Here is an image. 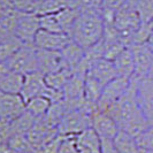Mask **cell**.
I'll return each instance as SVG.
<instances>
[{"label": "cell", "instance_id": "52a82bcc", "mask_svg": "<svg viewBox=\"0 0 153 153\" xmlns=\"http://www.w3.org/2000/svg\"><path fill=\"white\" fill-rule=\"evenodd\" d=\"M136 91L139 107L149 126H153V82L149 77H136Z\"/></svg>", "mask_w": 153, "mask_h": 153}, {"label": "cell", "instance_id": "277c9868", "mask_svg": "<svg viewBox=\"0 0 153 153\" xmlns=\"http://www.w3.org/2000/svg\"><path fill=\"white\" fill-rule=\"evenodd\" d=\"M40 29L39 15L35 13H16V25L14 36L25 45H33L35 36Z\"/></svg>", "mask_w": 153, "mask_h": 153}, {"label": "cell", "instance_id": "3957f363", "mask_svg": "<svg viewBox=\"0 0 153 153\" xmlns=\"http://www.w3.org/2000/svg\"><path fill=\"white\" fill-rule=\"evenodd\" d=\"M5 63L12 70L22 75L38 71L37 50L33 45L23 44Z\"/></svg>", "mask_w": 153, "mask_h": 153}, {"label": "cell", "instance_id": "44dd1931", "mask_svg": "<svg viewBox=\"0 0 153 153\" xmlns=\"http://www.w3.org/2000/svg\"><path fill=\"white\" fill-rule=\"evenodd\" d=\"M81 14V10L76 7H67L61 9L60 12L55 13L58 17V21L61 25V29L65 33L70 35V31L73 29L74 24L76 22L77 17Z\"/></svg>", "mask_w": 153, "mask_h": 153}, {"label": "cell", "instance_id": "cb8c5ba5", "mask_svg": "<svg viewBox=\"0 0 153 153\" xmlns=\"http://www.w3.org/2000/svg\"><path fill=\"white\" fill-rule=\"evenodd\" d=\"M2 4L14 12L35 13L38 6L39 0H1Z\"/></svg>", "mask_w": 153, "mask_h": 153}, {"label": "cell", "instance_id": "836d02e7", "mask_svg": "<svg viewBox=\"0 0 153 153\" xmlns=\"http://www.w3.org/2000/svg\"><path fill=\"white\" fill-rule=\"evenodd\" d=\"M147 44L150 45V47H151V50H152L153 52V32L152 35H151V37H150V39H149V42H147Z\"/></svg>", "mask_w": 153, "mask_h": 153}, {"label": "cell", "instance_id": "ffe728a7", "mask_svg": "<svg viewBox=\"0 0 153 153\" xmlns=\"http://www.w3.org/2000/svg\"><path fill=\"white\" fill-rule=\"evenodd\" d=\"M52 102L45 96H38L35 98H31L25 102V109L28 113H30L32 116L37 117H42L45 116L48 112V109L51 107Z\"/></svg>", "mask_w": 153, "mask_h": 153}, {"label": "cell", "instance_id": "d590c367", "mask_svg": "<svg viewBox=\"0 0 153 153\" xmlns=\"http://www.w3.org/2000/svg\"><path fill=\"white\" fill-rule=\"evenodd\" d=\"M0 2H1V0H0Z\"/></svg>", "mask_w": 153, "mask_h": 153}, {"label": "cell", "instance_id": "6da1fadb", "mask_svg": "<svg viewBox=\"0 0 153 153\" xmlns=\"http://www.w3.org/2000/svg\"><path fill=\"white\" fill-rule=\"evenodd\" d=\"M112 116L120 130L136 137L149 127L143 112L139 107L136 91V77L131 78L130 85L123 96L104 112Z\"/></svg>", "mask_w": 153, "mask_h": 153}, {"label": "cell", "instance_id": "e575fe53", "mask_svg": "<svg viewBox=\"0 0 153 153\" xmlns=\"http://www.w3.org/2000/svg\"><path fill=\"white\" fill-rule=\"evenodd\" d=\"M139 153H153V151H150V150H145V149H140Z\"/></svg>", "mask_w": 153, "mask_h": 153}, {"label": "cell", "instance_id": "9c48e42d", "mask_svg": "<svg viewBox=\"0 0 153 153\" xmlns=\"http://www.w3.org/2000/svg\"><path fill=\"white\" fill-rule=\"evenodd\" d=\"M135 63V76L137 78L147 77L153 63V52L147 43L131 44L129 46Z\"/></svg>", "mask_w": 153, "mask_h": 153}, {"label": "cell", "instance_id": "d4e9b609", "mask_svg": "<svg viewBox=\"0 0 153 153\" xmlns=\"http://www.w3.org/2000/svg\"><path fill=\"white\" fill-rule=\"evenodd\" d=\"M134 8L143 23L153 22V0H139Z\"/></svg>", "mask_w": 153, "mask_h": 153}, {"label": "cell", "instance_id": "4316f807", "mask_svg": "<svg viewBox=\"0 0 153 153\" xmlns=\"http://www.w3.org/2000/svg\"><path fill=\"white\" fill-rule=\"evenodd\" d=\"M153 32V22L147 23H140V25L138 27L135 35H134V39H132V44H140V43H147L149 39L151 37Z\"/></svg>", "mask_w": 153, "mask_h": 153}, {"label": "cell", "instance_id": "ac0fdd59", "mask_svg": "<svg viewBox=\"0 0 153 153\" xmlns=\"http://www.w3.org/2000/svg\"><path fill=\"white\" fill-rule=\"evenodd\" d=\"M104 85L97 81L90 74H85L84 77V100L92 105H97L102 93Z\"/></svg>", "mask_w": 153, "mask_h": 153}, {"label": "cell", "instance_id": "2e32d148", "mask_svg": "<svg viewBox=\"0 0 153 153\" xmlns=\"http://www.w3.org/2000/svg\"><path fill=\"white\" fill-rule=\"evenodd\" d=\"M60 52H61L62 59H63L66 67L73 74L77 73L81 67V63L83 61V58H84V48L71 40Z\"/></svg>", "mask_w": 153, "mask_h": 153}, {"label": "cell", "instance_id": "7c38bea8", "mask_svg": "<svg viewBox=\"0 0 153 153\" xmlns=\"http://www.w3.org/2000/svg\"><path fill=\"white\" fill-rule=\"evenodd\" d=\"M36 50H37V59H38V71H40L42 74L45 75L60 69H68L63 62L60 51H47V50H38V48Z\"/></svg>", "mask_w": 153, "mask_h": 153}, {"label": "cell", "instance_id": "1f68e13d", "mask_svg": "<svg viewBox=\"0 0 153 153\" xmlns=\"http://www.w3.org/2000/svg\"><path fill=\"white\" fill-rule=\"evenodd\" d=\"M126 2H127V0H104V6H102V8H108V9L117 10Z\"/></svg>", "mask_w": 153, "mask_h": 153}, {"label": "cell", "instance_id": "9a60e30c", "mask_svg": "<svg viewBox=\"0 0 153 153\" xmlns=\"http://www.w3.org/2000/svg\"><path fill=\"white\" fill-rule=\"evenodd\" d=\"M86 73L94 77L97 81H99L104 86L107 84L109 81H112L113 78L117 76L113 61L105 59V58L94 62L91 67L88 69Z\"/></svg>", "mask_w": 153, "mask_h": 153}, {"label": "cell", "instance_id": "5b68a950", "mask_svg": "<svg viewBox=\"0 0 153 153\" xmlns=\"http://www.w3.org/2000/svg\"><path fill=\"white\" fill-rule=\"evenodd\" d=\"M130 82L131 79L120 76H116L112 81H109L102 89L101 97L97 104V111L105 112L111 105L116 102L123 96V93L128 90Z\"/></svg>", "mask_w": 153, "mask_h": 153}, {"label": "cell", "instance_id": "5bb4252c", "mask_svg": "<svg viewBox=\"0 0 153 153\" xmlns=\"http://www.w3.org/2000/svg\"><path fill=\"white\" fill-rule=\"evenodd\" d=\"M77 153H100V137L91 127L74 136Z\"/></svg>", "mask_w": 153, "mask_h": 153}, {"label": "cell", "instance_id": "d6a6232c", "mask_svg": "<svg viewBox=\"0 0 153 153\" xmlns=\"http://www.w3.org/2000/svg\"><path fill=\"white\" fill-rule=\"evenodd\" d=\"M147 77L151 79L153 82V63H152V66H151V69H150V71H149V75H147Z\"/></svg>", "mask_w": 153, "mask_h": 153}, {"label": "cell", "instance_id": "f1b7e54d", "mask_svg": "<svg viewBox=\"0 0 153 153\" xmlns=\"http://www.w3.org/2000/svg\"><path fill=\"white\" fill-rule=\"evenodd\" d=\"M135 138L140 149L153 151V126H149Z\"/></svg>", "mask_w": 153, "mask_h": 153}, {"label": "cell", "instance_id": "7a4b0ae2", "mask_svg": "<svg viewBox=\"0 0 153 153\" xmlns=\"http://www.w3.org/2000/svg\"><path fill=\"white\" fill-rule=\"evenodd\" d=\"M104 28L101 12H81L69 36L74 43L85 50L102 39Z\"/></svg>", "mask_w": 153, "mask_h": 153}, {"label": "cell", "instance_id": "8fae6325", "mask_svg": "<svg viewBox=\"0 0 153 153\" xmlns=\"http://www.w3.org/2000/svg\"><path fill=\"white\" fill-rule=\"evenodd\" d=\"M91 128L99 135L100 138L109 139H114L116 134L120 130L117 123L115 122L112 116L97 109L91 116Z\"/></svg>", "mask_w": 153, "mask_h": 153}, {"label": "cell", "instance_id": "30bf717a", "mask_svg": "<svg viewBox=\"0 0 153 153\" xmlns=\"http://www.w3.org/2000/svg\"><path fill=\"white\" fill-rule=\"evenodd\" d=\"M47 90H48V86L45 83L44 74H42L40 71H33L24 75L20 96L27 102L31 98H35L38 96H45Z\"/></svg>", "mask_w": 153, "mask_h": 153}, {"label": "cell", "instance_id": "8992f818", "mask_svg": "<svg viewBox=\"0 0 153 153\" xmlns=\"http://www.w3.org/2000/svg\"><path fill=\"white\" fill-rule=\"evenodd\" d=\"M25 111V101L20 94L0 91V120L12 122Z\"/></svg>", "mask_w": 153, "mask_h": 153}, {"label": "cell", "instance_id": "484cf974", "mask_svg": "<svg viewBox=\"0 0 153 153\" xmlns=\"http://www.w3.org/2000/svg\"><path fill=\"white\" fill-rule=\"evenodd\" d=\"M39 25H40V29H44V30L52 31V32H63L55 13L39 15Z\"/></svg>", "mask_w": 153, "mask_h": 153}, {"label": "cell", "instance_id": "d6986e66", "mask_svg": "<svg viewBox=\"0 0 153 153\" xmlns=\"http://www.w3.org/2000/svg\"><path fill=\"white\" fill-rule=\"evenodd\" d=\"M113 140L119 153H139L140 151L136 138L126 131L119 130Z\"/></svg>", "mask_w": 153, "mask_h": 153}, {"label": "cell", "instance_id": "7402d4cb", "mask_svg": "<svg viewBox=\"0 0 153 153\" xmlns=\"http://www.w3.org/2000/svg\"><path fill=\"white\" fill-rule=\"evenodd\" d=\"M73 74L68 69H60L56 71H52L44 75L45 83L48 88L54 89V90H61L63 91V88L66 86L68 79Z\"/></svg>", "mask_w": 153, "mask_h": 153}, {"label": "cell", "instance_id": "4fadbf2b", "mask_svg": "<svg viewBox=\"0 0 153 153\" xmlns=\"http://www.w3.org/2000/svg\"><path fill=\"white\" fill-rule=\"evenodd\" d=\"M24 75L19 74L8 67L5 62H0V91L20 94Z\"/></svg>", "mask_w": 153, "mask_h": 153}, {"label": "cell", "instance_id": "603a6c76", "mask_svg": "<svg viewBox=\"0 0 153 153\" xmlns=\"http://www.w3.org/2000/svg\"><path fill=\"white\" fill-rule=\"evenodd\" d=\"M23 45L16 36H9L0 39V62H6Z\"/></svg>", "mask_w": 153, "mask_h": 153}, {"label": "cell", "instance_id": "ba28073f", "mask_svg": "<svg viewBox=\"0 0 153 153\" xmlns=\"http://www.w3.org/2000/svg\"><path fill=\"white\" fill-rule=\"evenodd\" d=\"M71 42L70 36L65 32H52L39 29L35 36L33 46L38 50L61 51Z\"/></svg>", "mask_w": 153, "mask_h": 153}, {"label": "cell", "instance_id": "f546056e", "mask_svg": "<svg viewBox=\"0 0 153 153\" xmlns=\"http://www.w3.org/2000/svg\"><path fill=\"white\" fill-rule=\"evenodd\" d=\"M56 153H77L74 136H66V137L62 136Z\"/></svg>", "mask_w": 153, "mask_h": 153}, {"label": "cell", "instance_id": "e0dca14e", "mask_svg": "<svg viewBox=\"0 0 153 153\" xmlns=\"http://www.w3.org/2000/svg\"><path fill=\"white\" fill-rule=\"evenodd\" d=\"M113 65L117 76L128 79H131L135 76V63L129 46L120 52V54L113 60Z\"/></svg>", "mask_w": 153, "mask_h": 153}, {"label": "cell", "instance_id": "4dcf8cb0", "mask_svg": "<svg viewBox=\"0 0 153 153\" xmlns=\"http://www.w3.org/2000/svg\"><path fill=\"white\" fill-rule=\"evenodd\" d=\"M100 153H119L113 139L100 138Z\"/></svg>", "mask_w": 153, "mask_h": 153}, {"label": "cell", "instance_id": "83f0119b", "mask_svg": "<svg viewBox=\"0 0 153 153\" xmlns=\"http://www.w3.org/2000/svg\"><path fill=\"white\" fill-rule=\"evenodd\" d=\"M74 6L81 12H101L104 0H74Z\"/></svg>", "mask_w": 153, "mask_h": 153}]
</instances>
